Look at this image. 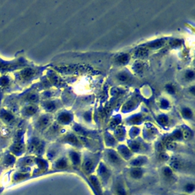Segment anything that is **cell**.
Returning <instances> with one entry per match:
<instances>
[{"label": "cell", "mask_w": 195, "mask_h": 195, "mask_svg": "<svg viewBox=\"0 0 195 195\" xmlns=\"http://www.w3.org/2000/svg\"><path fill=\"white\" fill-rule=\"evenodd\" d=\"M182 115L184 116V117H185L187 119H190L193 117V112L190 108L185 107L182 111Z\"/></svg>", "instance_id": "52a82bcc"}, {"label": "cell", "mask_w": 195, "mask_h": 195, "mask_svg": "<svg viewBox=\"0 0 195 195\" xmlns=\"http://www.w3.org/2000/svg\"><path fill=\"white\" fill-rule=\"evenodd\" d=\"M49 123V119L47 117H42L41 119V120H40V124L42 126V127H45V126H47V124H48Z\"/></svg>", "instance_id": "d6986e66"}, {"label": "cell", "mask_w": 195, "mask_h": 195, "mask_svg": "<svg viewBox=\"0 0 195 195\" xmlns=\"http://www.w3.org/2000/svg\"><path fill=\"white\" fill-rule=\"evenodd\" d=\"M93 166H94V164H93L92 161H91L90 159H86L83 165V168H84L85 171H86L87 172H91L93 168Z\"/></svg>", "instance_id": "277c9868"}, {"label": "cell", "mask_w": 195, "mask_h": 195, "mask_svg": "<svg viewBox=\"0 0 195 195\" xmlns=\"http://www.w3.org/2000/svg\"><path fill=\"white\" fill-rule=\"evenodd\" d=\"M166 146H167V148H168V149H174L175 148V145L173 143H172L171 141L168 142Z\"/></svg>", "instance_id": "603a6c76"}, {"label": "cell", "mask_w": 195, "mask_h": 195, "mask_svg": "<svg viewBox=\"0 0 195 195\" xmlns=\"http://www.w3.org/2000/svg\"><path fill=\"white\" fill-rule=\"evenodd\" d=\"M70 156H71V159H72V162L74 163L75 165H79V162H80V159H79V155L76 152H72L70 153Z\"/></svg>", "instance_id": "8992f818"}, {"label": "cell", "mask_w": 195, "mask_h": 195, "mask_svg": "<svg viewBox=\"0 0 195 195\" xmlns=\"http://www.w3.org/2000/svg\"><path fill=\"white\" fill-rule=\"evenodd\" d=\"M143 174V171H142L140 168H135V169H133V170L131 171V172H130L131 176H132L133 178H136V179L140 178L142 177Z\"/></svg>", "instance_id": "3957f363"}, {"label": "cell", "mask_w": 195, "mask_h": 195, "mask_svg": "<svg viewBox=\"0 0 195 195\" xmlns=\"http://www.w3.org/2000/svg\"><path fill=\"white\" fill-rule=\"evenodd\" d=\"M117 60L120 63H126L128 60H129V56L127 55V54H124V55H121L118 58H117Z\"/></svg>", "instance_id": "8fae6325"}, {"label": "cell", "mask_w": 195, "mask_h": 195, "mask_svg": "<svg viewBox=\"0 0 195 195\" xmlns=\"http://www.w3.org/2000/svg\"><path fill=\"white\" fill-rule=\"evenodd\" d=\"M185 79L187 80H193L194 79V72L193 70H191V69L188 70L185 72Z\"/></svg>", "instance_id": "9c48e42d"}, {"label": "cell", "mask_w": 195, "mask_h": 195, "mask_svg": "<svg viewBox=\"0 0 195 195\" xmlns=\"http://www.w3.org/2000/svg\"><path fill=\"white\" fill-rule=\"evenodd\" d=\"M38 99V97H37V95H31L30 98H29V100L30 101H36Z\"/></svg>", "instance_id": "d4e9b609"}, {"label": "cell", "mask_w": 195, "mask_h": 195, "mask_svg": "<svg viewBox=\"0 0 195 195\" xmlns=\"http://www.w3.org/2000/svg\"><path fill=\"white\" fill-rule=\"evenodd\" d=\"M3 118H4V120H5L6 121H10V120L12 118V117H11V115L9 114H5V115L3 117Z\"/></svg>", "instance_id": "cb8c5ba5"}, {"label": "cell", "mask_w": 195, "mask_h": 195, "mask_svg": "<svg viewBox=\"0 0 195 195\" xmlns=\"http://www.w3.org/2000/svg\"><path fill=\"white\" fill-rule=\"evenodd\" d=\"M117 79L121 82H127L130 80V76L127 72H120L117 76Z\"/></svg>", "instance_id": "7a4b0ae2"}, {"label": "cell", "mask_w": 195, "mask_h": 195, "mask_svg": "<svg viewBox=\"0 0 195 195\" xmlns=\"http://www.w3.org/2000/svg\"><path fill=\"white\" fill-rule=\"evenodd\" d=\"M117 195H127L126 191L120 185H119L117 188Z\"/></svg>", "instance_id": "2e32d148"}, {"label": "cell", "mask_w": 195, "mask_h": 195, "mask_svg": "<svg viewBox=\"0 0 195 195\" xmlns=\"http://www.w3.org/2000/svg\"><path fill=\"white\" fill-rule=\"evenodd\" d=\"M182 135H183V137L185 140H190L191 137H192V133L189 130H185Z\"/></svg>", "instance_id": "9a60e30c"}, {"label": "cell", "mask_w": 195, "mask_h": 195, "mask_svg": "<svg viewBox=\"0 0 195 195\" xmlns=\"http://www.w3.org/2000/svg\"><path fill=\"white\" fill-rule=\"evenodd\" d=\"M66 159H59L57 162H56V167L59 168H64L66 167Z\"/></svg>", "instance_id": "30bf717a"}, {"label": "cell", "mask_w": 195, "mask_h": 195, "mask_svg": "<svg viewBox=\"0 0 195 195\" xmlns=\"http://www.w3.org/2000/svg\"><path fill=\"white\" fill-rule=\"evenodd\" d=\"M168 157V155H166V154H165V153H162V155H161V159H167Z\"/></svg>", "instance_id": "484cf974"}, {"label": "cell", "mask_w": 195, "mask_h": 195, "mask_svg": "<svg viewBox=\"0 0 195 195\" xmlns=\"http://www.w3.org/2000/svg\"><path fill=\"white\" fill-rule=\"evenodd\" d=\"M169 106V103H168V101H167V100H162V101H161V107H163V108H166V107H168Z\"/></svg>", "instance_id": "7402d4cb"}, {"label": "cell", "mask_w": 195, "mask_h": 195, "mask_svg": "<svg viewBox=\"0 0 195 195\" xmlns=\"http://www.w3.org/2000/svg\"><path fill=\"white\" fill-rule=\"evenodd\" d=\"M171 165L172 167L174 168V169H176V170H179L181 169V166H182V164L181 162V161H179L178 159H175L171 163Z\"/></svg>", "instance_id": "ba28073f"}, {"label": "cell", "mask_w": 195, "mask_h": 195, "mask_svg": "<svg viewBox=\"0 0 195 195\" xmlns=\"http://www.w3.org/2000/svg\"><path fill=\"white\" fill-rule=\"evenodd\" d=\"M25 111H26L27 114H34L37 111V109H36V107H34V106H28V107L26 108Z\"/></svg>", "instance_id": "e0dca14e"}, {"label": "cell", "mask_w": 195, "mask_h": 195, "mask_svg": "<svg viewBox=\"0 0 195 195\" xmlns=\"http://www.w3.org/2000/svg\"><path fill=\"white\" fill-rule=\"evenodd\" d=\"M145 162H146L145 159L138 158V159H134V160L131 162V164H132L133 165H143V163H145Z\"/></svg>", "instance_id": "4fadbf2b"}, {"label": "cell", "mask_w": 195, "mask_h": 195, "mask_svg": "<svg viewBox=\"0 0 195 195\" xmlns=\"http://www.w3.org/2000/svg\"><path fill=\"white\" fill-rule=\"evenodd\" d=\"M165 89H166V91L168 92V93H169V94H171V95H172V94H175V87L172 86V85H167L166 86H165Z\"/></svg>", "instance_id": "5bb4252c"}, {"label": "cell", "mask_w": 195, "mask_h": 195, "mask_svg": "<svg viewBox=\"0 0 195 195\" xmlns=\"http://www.w3.org/2000/svg\"><path fill=\"white\" fill-rule=\"evenodd\" d=\"M163 173H164V175H165V176H167V177H170V176L172 175V170H171L169 168L166 167V168H164V170H163Z\"/></svg>", "instance_id": "ffe728a7"}, {"label": "cell", "mask_w": 195, "mask_h": 195, "mask_svg": "<svg viewBox=\"0 0 195 195\" xmlns=\"http://www.w3.org/2000/svg\"><path fill=\"white\" fill-rule=\"evenodd\" d=\"M34 74V71L32 69H25V70H23V72H21V76L24 79H30L31 78Z\"/></svg>", "instance_id": "6da1fadb"}, {"label": "cell", "mask_w": 195, "mask_h": 195, "mask_svg": "<svg viewBox=\"0 0 195 195\" xmlns=\"http://www.w3.org/2000/svg\"><path fill=\"white\" fill-rule=\"evenodd\" d=\"M108 158H109L110 161H111V162H113V163L117 164V163H119V162H120L119 157H118V156L117 155V154L114 153V152H110L108 153Z\"/></svg>", "instance_id": "5b68a950"}, {"label": "cell", "mask_w": 195, "mask_h": 195, "mask_svg": "<svg viewBox=\"0 0 195 195\" xmlns=\"http://www.w3.org/2000/svg\"><path fill=\"white\" fill-rule=\"evenodd\" d=\"M146 53H147V51H146V50H143V49H140V50H139L137 52V55L138 56H145V55H146Z\"/></svg>", "instance_id": "44dd1931"}, {"label": "cell", "mask_w": 195, "mask_h": 195, "mask_svg": "<svg viewBox=\"0 0 195 195\" xmlns=\"http://www.w3.org/2000/svg\"><path fill=\"white\" fill-rule=\"evenodd\" d=\"M194 185H193V184H188L185 186V191L187 192L191 193V192L194 191Z\"/></svg>", "instance_id": "ac0fdd59"}, {"label": "cell", "mask_w": 195, "mask_h": 195, "mask_svg": "<svg viewBox=\"0 0 195 195\" xmlns=\"http://www.w3.org/2000/svg\"><path fill=\"white\" fill-rule=\"evenodd\" d=\"M70 120H71V117H70V115H69L67 114H63L59 117V120L62 121L63 123H68Z\"/></svg>", "instance_id": "7c38bea8"}]
</instances>
